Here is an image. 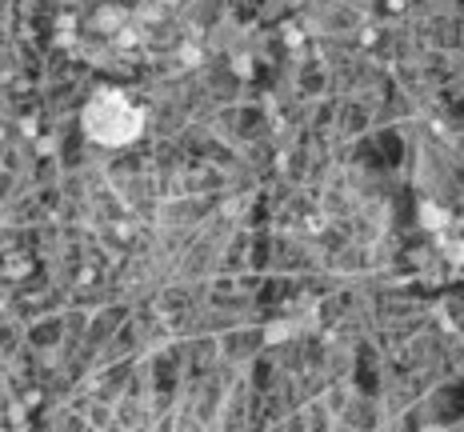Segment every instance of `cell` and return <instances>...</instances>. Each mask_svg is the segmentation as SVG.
Segmentation results:
<instances>
[{
  "mask_svg": "<svg viewBox=\"0 0 464 432\" xmlns=\"http://www.w3.org/2000/svg\"><path fill=\"white\" fill-rule=\"evenodd\" d=\"M84 129L92 132V140L124 144L140 132V112L124 96H96L84 112Z\"/></svg>",
  "mask_w": 464,
  "mask_h": 432,
  "instance_id": "1",
  "label": "cell"
}]
</instances>
